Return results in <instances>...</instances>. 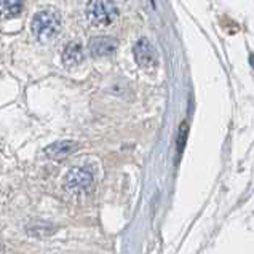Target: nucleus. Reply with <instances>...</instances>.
Wrapping results in <instances>:
<instances>
[{
    "instance_id": "obj_1",
    "label": "nucleus",
    "mask_w": 254,
    "mask_h": 254,
    "mask_svg": "<svg viewBox=\"0 0 254 254\" xmlns=\"http://www.w3.org/2000/svg\"><path fill=\"white\" fill-rule=\"evenodd\" d=\"M32 34L42 43H48L53 40L61 31V16L55 10H42L35 13L32 19Z\"/></svg>"
},
{
    "instance_id": "obj_2",
    "label": "nucleus",
    "mask_w": 254,
    "mask_h": 254,
    "mask_svg": "<svg viewBox=\"0 0 254 254\" xmlns=\"http://www.w3.org/2000/svg\"><path fill=\"white\" fill-rule=\"evenodd\" d=\"M119 16L117 5L114 0H88L86 5V18L94 27L111 26Z\"/></svg>"
},
{
    "instance_id": "obj_3",
    "label": "nucleus",
    "mask_w": 254,
    "mask_h": 254,
    "mask_svg": "<svg viewBox=\"0 0 254 254\" xmlns=\"http://www.w3.org/2000/svg\"><path fill=\"white\" fill-rule=\"evenodd\" d=\"M134 60L142 69H154L158 64V53L147 39H141L134 45Z\"/></svg>"
},
{
    "instance_id": "obj_4",
    "label": "nucleus",
    "mask_w": 254,
    "mask_h": 254,
    "mask_svg": "<svg viewBox=\"0 0 254 254\" xmlns=\"http://www.w3.org/2000/svg\"><path fill=\"white\" fill-rule=\"evenodd\" d=\"M93 184V174L86 168H72L66 176V187L72 192H86Z\"/></svg>"
},
{
    "instance_id": "obj_5",
    "label": "nucleus",
    "mask_w": 254,
    "mask_h": 254,
    "mask_svg": "<svg viewBox=\"0 0 254 254\" xmlns=\"http://www.w3.org/2000/svg\"><path fill=\"white\" fill-rule=\"evenodd\" d=\"M119 47V42L114 37H106V35H101V37H94L88 43V50L93 56L96 58H103L114 55L115 50Z\"/></svg>"
},
{
    "instance_id": "obj_6",
    "label": "nucleus",
    "mask_w": 254,
    "mask_h": 254,
    "mask_svg": "<svg viewBox=\"0 0 254 254\" xmlns=\"http://www.w3.org/2000/svg\"><path fill=\"white\" fill-rule=\"evenodd\" d=\"M83 61V48L80 43L77 42H72L69 45L64 48L63 52V63L64 66L72 67V66H77Z\"/></svg>"
},
{
    "instance_id": "obj_7",
    "label": "nucleus",
    "mask_w": 254,
    "mask_h": 254,
    "mask_svg": "<svg viewBox=\"0 0 254 254\" xmlns=\"http://www.w3.org/2000/svg\"><path fill=\"white\" fill-rule=\"evenodd\" d=\"M78 144L74 141H60V142H55L52 146H48L45 149V154L50 158H64L66 155L72 154V152L77 150Z\"/></svg>"
},
{
    "instance_id": "obj_8",
    "label": "nucleus",
    "mask_w": 254,
    "mask_h": 254,
    "mask_svg": "<svg viewBox=\"0 0 254 254\" xmlns=\"http://www.w3.org/2000/svg\"><path fill=\"white\" fill-rule=\"evenodd\" d=\"M24 0H0V16L14 18L23 10Z\"/></svg>"
},
{
    "instance_id": "obj_9",
    "label": "nucleus",
    "mask_w": 254,
    "mask_h": 254,
    "mask_svg": "<svg viewBox=\"0 0 254 254\" xmlns=\"http://www.w3.org/2000/svg\"><path fill=\"white\" fill-rule=\"evenodd\" d=\"M187 134H189V127H187V123L184 122L183 125H181V128H179V137H178V152H179V154H183V150H184L186 141H187Z\"/></svg>"
},
{
    "instance_id": "obj_10",
    "label": "nucleus",
    "mask_w": 254,
    "mask_h": 254,
    "mask_svg": "<svg viewBox=\"0 0 254 254\" xmlns=\"http://www.w3.org/2000/svg\"><path fill=\"white\" fill-rule=\"evenodd\" d=\"M250 61H251V66L254 67V55H251V56H250Z\"/></svg>"
}]
</instances>
